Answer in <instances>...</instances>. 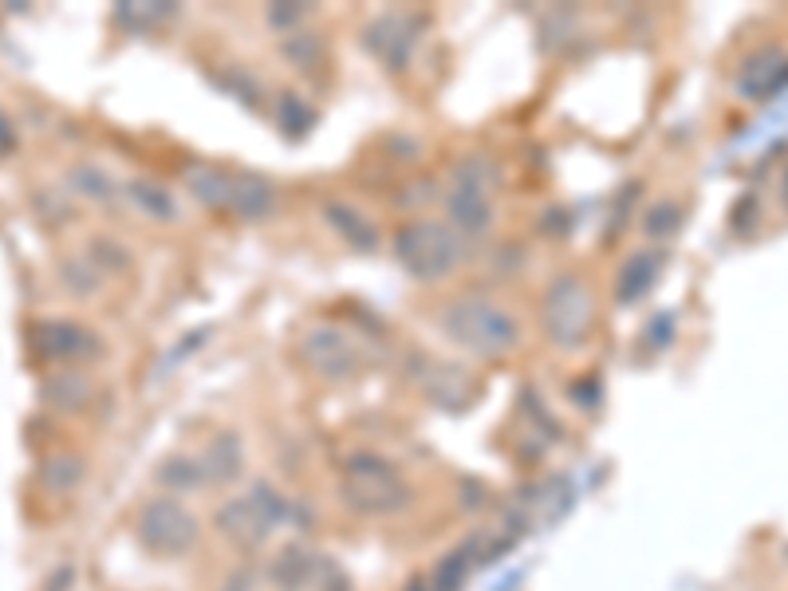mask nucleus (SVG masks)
I'll return each mask as SVG.
<instances>
[{
	"mask_svg": "<svg viewBox=\"0 0 788 591\" xmlns=\"http://www.w3.org/2000/svg\"><path fill=\"white\" fill-rule=\"evenodd\" d=\"M442 328L454 343H461L465 351H473L481 359H505L521 343L517 316L505 304L485 300V296H461L454 304H446Z\"/></svg>",
	"mask_w": 788,
	"mask_h": 591,
	"instance_id": "obj_1",
	"label": "nucleus"
},
{
	"mask_svg": "<svg viewBox=\"0 0 788 591\" xmlns=\"http://www.w3.org/2000/svg\"><path fill=\"white\" fill-rule=\"evenodd\" d=\"M394 257L418 280H442L461 261V237L446 221H410L394 233Z\"/></svg>",
	"mask_w": 788,
	"mask_h": 591,
	"instance_id": "obj_2",
	"label": "nucleus"
},
{
	"mask_svg": "<svg viewBox=\"0 0 788 591\" xmlns=\"http://www.w3.org/2000/svg\"><path fill=\"white\" fill-rule=\"evenodd\" d=\"M343 489H347L351 505L363 509V513H398L410 501V489H406L402 473L379 454L351 458V465L343 469Z\"/></svg>",
	"mask_w": 788,
	"mask_h": 591,
	"instance_id": "obj_3",
	"label": "nucleus"
},
{
	"mask_svg": "<svg viewBox=\"0 0 788 591\" xmlns=\"http://www.w3.org/2000/svg\"><path fill=\"white\" fill-rule=\"evenodd\" d=\"M450 221L458 237H481L493 221V166L485 158H465L450 186Z\"/></svg>",
	"mask_w": 788,
	"mask_h": 591,
	"instance_id": "obj_4",
	"label": "nucleus"
},
{
	"mask_svg": "<svg viewBox=\"0 0 788 591\" xmlns=\"http://www.w3.org/2000/svg\"><path fill=\"white\" fill-rule=\"evenodd\" d=\"M595 308H591V292L580 276H560L548 284L544 296V331L552 335V343L560 347H576L591 331Z\"/></svg>",
	"mask_w": 788,
	"mask_h": 591,
	"instance_id": "obj_5",
	"label": "nucleus"
},
{
	"mask_svg": "<svg viewBox=\"0 0 788 591\" xmlns=\"http://www.w3.org/2000/svg\"><path fill=\"white\" fill-rule=\"evenodd\" d=\"M32 347L52 363H95L103 355V339L75 320H40L32 328Z\"/></svg>",
	"mask_w": 788,
	"mask_h": 591,
	"instance_id": "obj_6",
	"label": "nucleus"
},
{
	"mask_svg": "<svg viewBox=\"0 0 788 591\" xmlns=\"http://www.w3.org/2000/svg\"><path fill=\"white\" fill-rule=\"evenodd\" d=\"M300 359L316 371V375H324L331 383H339V379H351L355 371H359V347H355V339L347 335V331L339 328H312L304 339H300Z\"/></svg>",
	"mask_w": 788,
	"mask_h": 591,
	"instance_id": "obj_7",
	"label": "nucleus"
},
{
	"mask_svg": "<svg viewBox=\"0 0 788 591\" xmlns=\"http://www.w3.org/2000/svg\"><path fill=\"white\" fill-rule=\"evenodd\" d=\"M138 532H142L146 548H154V552H186L197 536V521L182 509V505L158 501V505H150V509L142 513Z\"/></svg>",
	"mask_w": 788,
	"mask_h": 591,
	"instance_id": "obj_8",
	"label": "nucleus"
},
{
	"mask_svg": "<svg viewBox=\"0 0 788 591\" xmlns=\"http://www.w3.org/2000/svg\"><path fill=\"white\" fill-rule=\"evenodd\" d=\"M186 190L213 205V209H237V174L221 166H190L186 170Z\"/></svg>",
	"mask_w": 788,
	"mask_h": 591,
	"instance_id": "obj_9",
	"label": "nucleus"
},
{
	"mask_svg": "<svg viewBox=\"0 0 788 591\" xmlns=\"http://www.w3.org/2000/svg\"><path fill=\"white\" fill-rule=\"evenodd\" d=\"M324 213H328L331 229H335L351 249H363V253L379 249V229H375L371 217H363L355 205H347V201H328Z\"/></svg>",
	"mask_w": 788,
	"mask_h": 591,
	"instance_id": "obj_10",
	"label": "nucleus"
},
{
	"mask_svg": "<svg viewBox=\"0 0 788 591\" xmlns=\"http://www.w3.org/2000/svg\"><path fill=\"white\" fill-rule=\"evenodd\" d=\"M44 398L56 410H79V406L91 402V379L79 375V371H60V375H52L44 383Z\"/></svg>",
	"mask_w": 788,
	"mask_h": 591,
	"instance_id": "obj_11",
	"label": "nucleus"
},
{
	"mask_svg": "<svg viewBox=\"0 0 788 591\" xmlns=\"http://www.w3.org/2000/svg\"><path fill=\"white\" fill-rule=\"evenodd\" d=\"M658 253H635L631 261L619 268V300L623 304H631V300H639L651 284H655L658 276Z\"/></svg>",
	"mask_w": 788,
	"mask_h": 591,
	"instance_id": "obj_12",
	"label": "nucleus"
},
{
	"mask_svg": "<svg viewBox=\"0 0 788 591\" xmlns=\"http://www.w3.org/2000/svg\"><path fill=\"white\" fill-rule=\"evenodd\" d=\"M371 28H375V32H387V44H391V52H387L383 60L391 64V71H394V67L406 64V56H410V52H414V44H418V36H414L418 28H414V24H410L402 12H398V16H383V20H375Z\"/></svg>",
	"mask_w": 788,
	"mask_h": 591,
	"instance_id": "obj_13",
	"label": "nucleus"
},
{
	"mask_svg": "<svg viewBox=\"0 0 788 591\" xmlns=\"http://www.w3.org/2000/svg\"><path fill=\"white\" fill-rule=\"evenodd\" d=\"M777 71H785V56L781 52H761V56H753L745 71H741V87L749 91V95H769L773 87H777Z\"/></svg>",
	"mask_w": 788,
	"mask_h": 591,
	"instance_id": "obj_14",
	"label": "nucleus"
},
{
	"mask_svg": "<svg viewBox=\"0 0 788 591\" xmlns=\"http://www.w3.org/2000/svg\"><path fill=\"white\" fill-rule=\"evenodd\" d=\"M60 276H64V284L79 296H91L95 292V284H99V268L87 261V257H71V261H64V268H60Z\"/></svg>",
	"mask_w": 788,
	"mask_h": 591,
	"instance_id": "obj_15",
	"label": "nucleus"
},
{
	"mask_svg": "<svg viewBox=\"0 0 788 591\" xmlns=\"http://www.w3.org/2000/svg\"><path fill=\"white\" fill-rule=\"evenodd\" d=\"M71 186L83 197H95V201H107V194H111V178L99 166H75L71 170Z\"/></svg>",
	"mask_w": 788,
	"mask_h": 591,
	"instance_id": "obj_16",
	"label": "nucleus"
},
{
	"mask_svg": "<svg viewBox=\"0 0 788 591\" xmlns=\"http://www.w3.org/2000/svg\"><path fill=\"white\" fill-rule=\"evenodd\" d=\"M79 473H83V465L71 458H56L44 465V485L52 489V493H67V489H75L79 485Z\"/></svg>",
	"mask_w": 788,
	"mask_h": 591,
	"instance_id": "obj_17",
	"label": "nucleus"
},
{
	"mask_svg": "<svg viewBox=\"0 0 788 591\" xmlns=\"http://www.w3.org/2000/svg\"><path fill=\"white\" fill-rule=\"evenodd\" d=\"M87 261L95 264V268H115V272H123V268H131V257L115 245V241H91V249H87Z\"/></svg>",
	"mask_w": 788,
	"mask_h": 591,
	"instance_id": "obj_18",
	"label": "nucleus"
},
{
	"mask_svg": "<svg viewBox=\"0 0 788 591\" xmlns=\"http://www.w3.org/2000/svg\"><path fill=\"white\" fill-rule=\"evenodd\" d=\"M678 221H682V213H678V205L674 201H658V205H651V213H647V233L651 237H666V233H674L678 229Z\"/></svg>",
	"mask_w": 788,
	"mask_h": 591,
	"instance_id": "obj_19",
	"label": "nucleus"
},
{
	"mask_svg": "<svg viewBox=\"0 0 788 591\" xmlns=\"http://www.w3.org/2000/svg\"><path fill=\"white\" fill-rule=\"evenodd\" d=\"M131 197L138 205H146L150 213H158V217H170L174 213V197L166 194V190H158V186H150V182H134Z\"/></svg>",
	"mask_w": 788,
	"mask_h": 591,
	"instance_id": "obj_20",
	"label": "nucleus"
}]
</instances>
